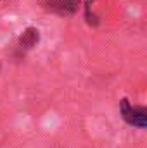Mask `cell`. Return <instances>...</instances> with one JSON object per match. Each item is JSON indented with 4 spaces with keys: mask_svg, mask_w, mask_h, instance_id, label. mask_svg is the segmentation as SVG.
<instances>
[{
    "mask_svg": "<svg viewBox=\"0 0 147 148\" xmlns=\"http://www.w3.org/2000/svg\"><path fill=\"white\" fill-rule=\"evenodd\" d=\"M43 10L59 14V16H73L78 10L80 0H40Z\"/></svg>",
    "mask_w": 147,
    "mask_h": 148,
    "instance_id": "obj_2",
    "label": "cell"
},
{
    "mask_svg": "<svg viewBox=\"0 0 147 148\" xmlns=\"http://www.w3.org/2000/svg\"><path fill=\"white\" fill-rule=\"evenodd\" d=\"M119 112L126 124L139 127V129H147V107L133 105V103H130V100L123 98L119 102Z\"/></svg>",
    "mask_w": 147,
    "mask_h": 148,
    "instance_id": "obj_1",
    "label": "cell"
},
{
    "mask_svg": "<svg viewBox=\"0 0 147 148\" xmlns=\"http://www.w3.org/2000/svg\"><path fill=\"white\" fill-rule=\"evenodd\" d=\"M38 41H40V31L37 28H26L23 31V35L19 36V47L23 50H30V48H33L37 45Z\"/></svg>",
    "mask_w": 147,
    "mask_h": 148,
    "instance_id": "obj_3",
    "label": "cell"
}]
</instances>
